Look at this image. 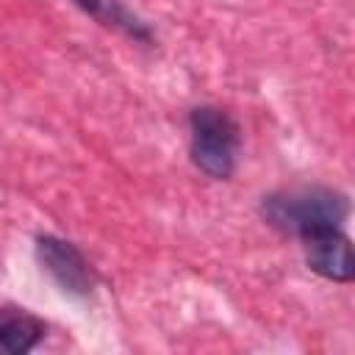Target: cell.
<instances>
[{
    "instance_id": "5",
    "label": "cell",
    "mask_w": 355,
    "mask_h": 355,
    "mask_svg": "<svg viewBox=\"0 0 355 355\" xmlns=\"http://www.w3.org/2000/svg\"><path fill=\"white\" fill-rule=\"evenodd\" d=\"M47 324L17 305L0 308V355H25L44 338Z\"/></svg>"
},
{
    "instance_id": "4",
    "label": "cell",
    "mask_w": 355,
    "mask_h": 355,
    "mask_svg": "<svg viewBox=\"0 0 355 355\" xmlns=\"http://www.w3.org/2000/svg\"><path fill=\"white\" fill-rule=\"evenodd\" d=\"M305 250V263L324 280L349 283L355 277V255L349 236L341 227H324L300 239Z\"/></svg>"
},
{
    "instance_id": "1",
    "label": "cell",
    "mask_w": 355,
    "mask_h": 355,
    "mask_svg": "<svg viewBox=\"0 0 355 355\" xmlns=\"http://www.w3.org/2000/svg\"><path fill=\"white\" fill-rule=\"evenodd\" d=\"M258 211L275 230L302 239L324 227H341L349 216V200L327 186H297L266 194Z\"/></svg>"
},
{
    "instance_id": "3",
    "label": "cell",
    "mask_w": 355,
    "mask_h": 355,
    "mask_svg": "<svg viewBox=\"0 0 355 355\" xmlns=\"http://www.w3.org/2000/svg\"><path fill=\"white\" fill-rule=\"evenodd\" d=\"M36 261L50 280L69 297H89L97 288V275L86 255L61 236H36Z\"/></svg>"
},
{
    "instance_id": "2",
    "label": "cell",
    "mask_w": 355,
    "mask_h": 355,
    "mask_svg": "<svg viewBox=\"0 0 355 355\" xmlns=\"http://www.w3.org/2000/svg\"><path fill=\"white\" fill-rule=\"evenodd\" d=\"M241 147L239 122L219 105H197L189 114V155L191 164L214 178L227 180L236 172Z\"/></svg>"
},
{
    "instance_id": "6",
    "label": "cell",
    "mask_w": 355,
    "mask_h": 355,
    "mask_svg": "<svg viewBox=\"0 0 355 355\" xmlns=\"http://www.w3.org/2000/svg\"><path fill=\"white\" fill-rule=\"evenodd\" d=\"M80 11H86L89 17H94L97 22H103L105 28H114L125 36H130L133 42H153V31L147 28L144 19H139L122 0H72Z\"/></svg>"
}]
</instances>
